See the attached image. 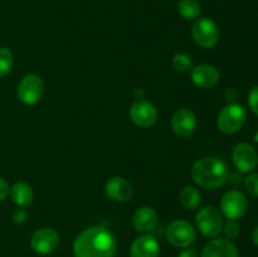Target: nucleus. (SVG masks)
Here are the masks:
<instances>
[{
	"label": "nucleus",
	"instance_id": "obj_12",
	"mask_svg": "<svg viewBox=\"0 0 258 257\" xmlns=\"http://www.w3.org/2000/svg\"><path fill=\"white\" fill-rule=\"evenodd\" d=\"M197 126V118L189 108H179L171 117V127L176 135L189 139L193 135Z\"/></svg>",
	"mask_w": 258,
	"mask_h": 257
},
{
	"label": "nucleus",
	"instance_id": "obj_22",
	"mask_svg": "<svg viewBox=\"0 0 258 257\" xmlns=\"http://www.w3.org/2000/svg\"><path fill=\"white\" fill-rule=\"evenodd\" d=\"M13 68V54L8 48L0 47V78L5 77Z\"/></svg>",
	"mask_w": 258,
	"mask_h": 257
},
{
	"label": "nucleus",
	"instance_id": "obj_3",
	"mask_svg": "<svg viewBox=\"0 0 258 257\" xmlns=\"http://www.w3.org/2000/svg\"><path fill=\"white\" fill-rule=\"evenodd\" d=\"M246 117L247 113L243 106L238 105V103H228L219 112L218 118H217V126L221 133L231 135V134L241 130L242 126L246 122Z\"/></svg>",
	"mask_w": 258,
	"mask_h": 257
},
{
	"label": "nucleus",
	"instance_id": "obj_23",
	"mask_svg": "<svg viewBox=\"0 0 258 257\" xmlns=\"http://www.w3.org/2000/svg\"><path fill=\"white\" fill-rule=\"evenodd\" d=\"M244 189L248 194L253 197H258V174H249L243 180Z\"/></svg>",
	"mask_w": 258,
	"mask_h": 257
},
{
	"label": "nucleus",
	"instance_id": "obj_25",
	"mask_svg": "<svg viewBox=\"0 0 258 257\" xmlns=\"http://www.w3.org/2000/svg\"><path fill=\"white\" fill-rule=\"evenodd\" d=\"M248 105L252 112L258 116V86L253 87L248 95Z\"/></svg>",
	"mask_w": 258,
	"mask_h": 257
},
{
	"label": "nucleus",
	"instance_id": "obj_15",
	"mask_svg": "<svg viewBox=\"0 0 258 257\" xmlns=\"http://www.w3.org/2000/svg\"><path fill=\"white\" fill-rule=\"evenodd\" d=\"M201 257H238V249L228 239L217 238L204 246Z\"/></svg>",
	"mask_w": 258,
	"mask_h": 257
},
{
	"label": "nucleus",
	"instance_id": "obj_7",
	"mask_svg": "<svg viewBox=\"0 0 258 257\" xmlns=\"http://www.w3.org/2000/svg\"><path fill=\"white\" fill-rule=\"evenodd\" d=\"M44 93V83L37 75H27L20 80L18 85V98L25 105H34Z\"/></svg>",
	"mask_w": 258,
	"mask_h": 257
},
{
	"label": "nucleus",
	"instance_id": "obj_31",
	"mask_svg": "<svg viewBox=\"0 0 258 257\" xmlns=\"http://www.w3.org/2000/svg\"><path fill=\"white\" fill-rule=\"evenodd\" d=\"M252 242H253L256 246H258V226L253 229V232H252Z\"/></svg>",
	"mask_w": 258,
	"mask_h": 257
},
{
	"label": "nucleus",
	"instance_id": "obj_18",
	"mask_svg": "<svg viewBox=\"0 0 258 257\" xmlns=\"http://www.w3.org/2000/svg\"><path fill=\"white\" fill-rule=\"evenodd\" d=\"M10 196H12L14 203L22 207V208L29 207L33 203V198H34L32 188L27 183H23V181H18L12 186Z\"/></svg>",
	"mask_w": 258,
	"mask_h": 257
},
{
	"label": "nucleus",
	"instance_id": "obj_16",
	"mask_svg": "<svg viewBox=\"0 0 258 257\" xmlns=\"http://www.w3.org/2000/svg\"><path fill=\"white\" fill-rule=\"evenodd\" d=\"M106 194L115 202L130 201L133 197V186L126 179L121 176H113L106 183Z\"/></svg>",
	"mask_w": 258,
	"mask_h": 257
},
{
	"label": "nucleus",
	"instance_id": "obj_9",
	"mask_svg": "<svg viewBox=\"0 0 258 257\" xmlns=\"http://www.w3.org/2000/svg\"><path fill=\"white\" fill-rule=\"evenodd\" d=\"M232 159L241 173H251L258 164V154L256 149L247 143H239L234 146Z\"/></svg>",
	"mask_w": 258,
	"mask_h": 257
},
{
	"label": "nucleus",
	"instance_id": "obj_24",
	"mask_svg": "<svg viewBox=\"0 0 258 257\" xmlns=\"http://www.w3.org/2000/svg\"><path fill=\"white\" fill-rule=\"evenodd\" d=\"M223 231H224V234H226L227 238L229 239H234L239 234V224L237 223L236 219H228V221L226 222V224H223Z\"/></svg>",
	"mask_w": 258,
	"mask_h": 257
},
{
	"label": "nucleus",
	"instance_id": "obj_5",
	"mask_svg": "<svg viewBox=\"0 0 258 257\" xmlns=\"http://www.w3.org/2000/svg\"><path fill=\"white\" fill-rule=\"evenodd\" d=\"M191 35L199 47L212 48L218 43V25L211 18H201L191 27Z\"/></svg>",
	"mask_w": 258,
	"mask_h": 257
},
{
	"label": "nucleus",
	"instance_id": "obj_32",
	"mask_svg": "<svg viewBox=\"0 0 258 257\" xmlns=\"http://www.w3.org/2000/svg\"><path fill=\"white\" fill-rule=\"evenodd\" d=\"M256 141H258V134L256 135Z\"/></svg>",
	"mask_w": 258,
	"mask_h": 257
},
{
	"label": "nucleus",
	"instance_id": "obj_11",
	"mask_svg": "<svg viewBox=\"0 0 258 257\" xmlns=\"http://www.w3.org/2000/svg\"><path fill=\"white\" fill-rule=\"evenodd\" d=\"M130 118L140 127H150L158 120V110L148 101H138L131 106Z\"/></svg>",
	"mask_w": 258,
	"mask_h": 257
},
{
	"label": "nucleus",
	"instance_id": "obj_28",
	"mask_svg": "<svg viewBox=\"0 0 258 257\" xmlns=\"http://www.w3.org/2000/svg\"><path fill=\"white\" fill-rule=\"evenodd\" d=\"M227 180L229 181V184H231V185H233L234 188H237V186L242 183V176L239 175L238 173H233V174H231V175H228Z\"/></svg>",
	"mask_w": 258,
	"mask_h": 257
},
{
	"label": "nucleus",
	"instance_id": "obj_6",
	"mask_svg": "<svg viewBox=\"0 0 258 257\" xmlns=\"http://www.w3.org/2000/svg\"><path fill=\"white\" fill-rule=\"evenodd\" d=\"M166 238L175 247L185 248L194 243L197 238V232L193 224L184 219L173 221L166 228Z\"/></svg>",
	"mask_w": 258,
	"mask_h": 257
},
{
	"label": "nucleus",
	"instance_id": "obj_17",
	"mask_svg": "<svg viewBox=\"0 0 258 257\" xmlns=\"http://www.w3.org/2000/svg\"><path fill=\"white\" fill-rule=\"evenodd\" d=\"M133 223L136 231L140 233H148L158 224V214L151 207H141L134 214Z\"/></svg>",
	"mask_w": 258,
	"mask_h": 257
},
{
	"label": "nucleus",
	"instance_id": "obj_21",
	"mask_svg": "<svg viewBox=\"0 0 258 257\" xmlns=\"http://www.w3.org/2000/svg\"><path fill=\"white\" fill-rule=\"evenodd\" d=\"M173 66L178 72L188 73L193 70V60H191V58L188 54L179 53V54L174 55Z\"/></svg>",
	"mask_w": 258,
	"mask_h": 257
},
{
	"label": "nucleus",
	"instance_id": "obj_26",
	"mask_svg": "<svg viewBox=\"0 0 258 257\" xmlns=\"http://www.w3.org/2000/svg\"><path fill=\"white\" fill-rule=\"evenodd\" d=\"M27 211L24 208H19L15 209L14 213H13V222L17 224H22L24 223L25 219H27Z\"/></svg>",
	"mask_w": 258,
	"mask_h": 257
},
{
	"label": "nucleus",
	"instance_id": "obj_19",
	"mask_svg": "<svg viewBox=\"0 0 258 257\" xmlns=\"http://www.w3.org/2000/svg\"><path fill=\"white\" fill-rule=\"evenodd\" d=\"M179 201L181 206L186 209H196L198 208L202 202L201 193L194 186H185L179 194Z\"/></svg>",
	"mask_w": 258,
	"mask_h": 257
},
{
	"label": "nucleus",
	"instance_id": "obj_30",
	"mask_svg": "<svg viewBox=\"0 0 258 257\" xmlns=\"http://www.w3.org/2000/svg\"><path fill=\"white\" fill-rule=\"evenodd\" d=\"M237 95H238V93H237V91L234 90V88H228V90H227V92H226V97H227V100H228V101L236 100Z\"/></svg>",
	"mask_w": 258,
	"mask_h": 257
},
{
	"label": "nucleus",
	"instance_id": "obj_1",
	"mask_svg": "<svg viewBox=\"0 0 258 257\" xmlns=\"http://www.w3.org/2000/svg\"><path fill=\"white\" fill-rule=\"evenodd\" d=\"M115 236L105 227H91L76 237L73 242L75 257H113L116 252Z\"/></svg>",
	"mask_w": 258,
	"mask_h": 257
},
{
	"label": "nucleus",
	"instance_id": "obj_20",
	"mask_svg": "<svg viewBox=\"0 0 258 257\" xmlns=\"http://www.w3.org/2000/svg\"><path fill=\"white\" fill-rule=\"evenodd\" d=\"M178 12L184 19H196L201 14V5L197 0H181L178 5Z\"/></svg>",
	"mask_w": 258,
	"mask_h": 257
},
{
	"label": "nucleus",
	"instance_id": "obj_4",
	"mask_svg": "<svg viewBox=\"0 0 258 257\" xmlns=\"http://www.w3.org/2000/svg\"><path fill=\"white\" fill-rule=\"evenodd\" d=\"M196 223L201 233L206 237H216L223 228V217L214 207H204L196 216Z\"/></svg>",
	"mask_w": 258,
	"mask_h": 257
},
{
	"label": "nucleus",
	"instance_id": "obj_13",
	"mask_svg": "<svg viewBox=\"0 0 258 257\" xmlns=\"http://www.w3.org/2000/svg\"><path fill=\"white\" fill-rule=\"evenodd\" d=\"M160 247L158 239L150 234L138 237L131 246V257H159Z\"/></svg>",
	"mask_w": 258,
	"mask_h": 257
},
{
	"label": "nucleus",
	"instance_id": "obj_10",
	"mask_svg": "<svg viewBox=\"0 0 258 257\" xmlns=\"http://www.w3.org/2000/svg\"><path fill=\"white\" fill-rule=\"evenodd\" d=\"M59 244V234L52 228H42L35 232L30 239V246L37 253L49 254L57 249Z\"/></svg>",
	"mask_w": 258,
	"mask_h": 257
},
{
	"label": "nucleus",
	"instance_id": "obj_14",
	"mask_svg": "<svg viewBox=\"0 0 258 257\" xmlns=\"http://www.w3.org/2000/svg\"><path fill=\"white\" fill-rule=\"evenodd\" d=\"M191 81L202 88H212L218 83L219 72L214 66L199 65L191 70Z\"/></svg>",
	"mask_w": 258,
	"mask_h": 257
},
{
	"label": "nucleus",
	"instance_id": "obj_2",
	"mask_svg": "<svg viewBox=\"0 0 258 257\" xmlns=\"http://www.w3.org/2000/svg\"><path fill=\"white\" fill-rule=\"evenodd\" d=\"M191 179L194 183L206 189L221 188L228 178L226 163L216 156H206L191 166Z\"/></svg>",
	"mask_w": 258,
	"mask_h": 257
},
{
	"label": "nucleus",
	"instance_id": "obj_27",
	"mask_svg": "<svg viewBox=\"0 0 258 257\" xmlns=\"http://www.w3.org/2000/svg\"><path fill=\"white\" fill-rule=\"evenodd\" d=\"M9 191H10L9 184H8V181L5 180L4 178L0 176V202H3L5 198H7Z\"/></svg>",
	"mask_w": 258,
	"mask_h": 257
},
{
	"label": "nucleus",
	"instance_id": "obj_29",
	"mask_svg": "<svg viewBox=\"0 0 258 257\" xmlns=\"http://www.w3.org/2000/svg\"><path fill=\"white\" fill-rule=\"evenodd\" d=\"M178 257H198V252H197L194 248L188 247V248H185L184 251H181Z\"/></svg>",
	"mask_w": 258,
	"mask_h": 257
},
{
	"label": "nucleus",
	"instance_id": "obj_8",
	"mask_svg": "<svg viewBox=\"0 0 258 257\" xmlns=\"http://www.w3.org/2000/svg\"><path fill=\"white\" fill-rule=\"evenodd\" d=\"M248 208V201L242 191L237 189L228 190L221 201L222 213L228 219H238L246 213Z\"/></svg>",
	"mask_w": 258,
	"mask_h": 257
}]
</instances>
